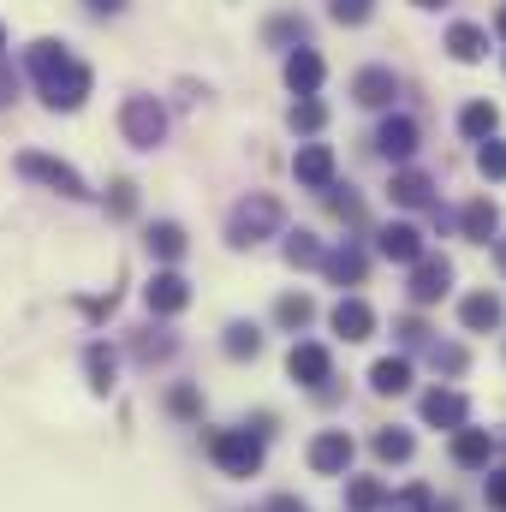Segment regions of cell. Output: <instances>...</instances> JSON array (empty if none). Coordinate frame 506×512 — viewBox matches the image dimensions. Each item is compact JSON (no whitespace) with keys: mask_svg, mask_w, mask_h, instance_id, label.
<instances>
[{"mask_svg":"<svg viewBox=\"0 0 506 512\" xmlns=\"http://www.w3.org/2000/svg\"><path fill=\"white\" fill-rule=\"evenodd\" d=\"M24 66H30V78H36V90H42V102L54 108V114H72V108H84V96H90V66L84 60H72L60 42H30V54H24Z\"/></svg>","mask_w":506,"mask_h":512,"instance_id":"6da1fadb","label":"cell"},{"mask_svg":"<svg viewBox=\"0 0 506 512\" xmlns=\"http://www.w3.org/2000/svg\"><path fill=\"white\" fill-rule=\"evenodd\" d=\"M209 459L227 477H256L262 471V435H251V429H221V435H209Z\"/></svg>","mask_w":506,"mask_h":512,"instance_id":"7a4b0ae2","label":"cell"},{"mask_svg":"<svg viewBox=\"0 0 506 512\" xmlns=\"http://www.w3.org/2000/svg\"><path fill=\"white\" fill-rule=\"evenodd\" d=\"M18 173L24 179H36V185H48V191H60V197H90V185H84V173L78 167H66V161H54V155H42V149H24L18 155Z\"/></svg>","mask_w":506,"mask_h":512,"instance_id":"3957f363","label":"cell"},{"mask_svg":"<svg viewBox=\"0 0 506 512\" xmlns=\"http://www.w3.org/2000/svg\"><path fill=\"white\" fill-rule=\"evenodd\" d=\"M274 227H280V203H274V197H245V203L233 209V221H227V239L245 251V245H262Z\"/></svg>","mask_w":506,"mask_h":512,"instance_id":"277c9868","label":"cell"},{"mask_svg":"<svg viewBox=\"0 0 506 512\" xmlns=\"http://www.w3.org/2000/svg\"><path fill=\"white\" fill-rule=\"evenodd\" d=\"M120 131H126L131 149H155V143L167 137V114H161V102H155V96H126V108H120Z\"/></svg>","mask_w":506,"mask_h":512,"instance_id":"5b68a950","label":"cell"},{"mask_svg":"<svg viewBox=\"0 0 506 512\" xmlns=\"http://www.w3.org/2000/svg\"><path fill=\"white\" fill-rule=\"evenodd\" d=\"M352 435L346 429H322L316 441H310V471L316 477H340V471H352Z\"/></svg>","mask_w":506,"mask_h":512,"instance_id":"8992f818","label":"cell"},{"mask_svg":"<svg viewBox=\"0 0 506 512\" xmlns=\"http://www.w3.org/2000/svg\"><path fill=\"white\" fill-rule=\"evenodd\" d=\"M447 286H453V262H441V256L411 262V304H435V298H447Z\"/></svg>","mask_w":506,"mask_h":512,"instance_id":"52a82bcc","label":"cell"},{"mask_svg":"<svg viewBox=\"0 0 506 512\" xmlns=\"http://www.w3.org/2000/svg\"><path fill=\"white\" fill-rule=\"evenodd\" d=\"M286 370H292V382L322 387L328 376H334V358H328V346H316V340H298V346L286 352Z\"/></svg>","mask_w":506,"mask_h":512,"instance_id":"ba28073f","label":"cell"},{"mask_svg":"<svg viewBox=\"0 0 506 512\" xmlns=\"http://www.w3.org/2000/svg\"><path fill=\"white\" fill-rule=\"evenodd\" d=\"M292 173H298V185L328 191V185H334V149H328V143H304V149L292 155Z\"/></svg>","mask_w":506,"mask_h":512,"instance_id":"9c48e42d","label":"cell"},{"mask_svg":"<svg viewBox=\"0 0 506 512\" xmlns=\"http://www.w3.org/2000/svg\"><path fill=\"white\" fill-rule=\"evenodd\" d=\"M143 298H149V310H155V316H179V310L191 304V286H185V274L161 268V274L143 286Z\"/></svg>","mask_w":506,"mask_h":512,"instance_id":"30bf717a","label":"cell"},{"mask_svg":"<svg viewBox=\"0 0 506 512\" xmlns=\"http://www.w3.org/2000/svg\"><path fill=\"white\" fill-rule=\"evenodd\" d=\"M465 417H471L465 393H453V387L423 393V423H435V429H465Z\"/></svg>","mask_w":506,"mask_h":512,"instance_id":"8fae6325","label":"cell"},{"mask_svg":"<svg viewBox=\"0 0 506 512\" xmlns=\"http://www.w3.org/2000/svg\"><path fill=\"white\" fill-rule=\"evenodd\" d=\"M489 459H495V435L489 429H453V465L483 471Z\"/></svg>","mask_w":506,"mask_h":512,"instance_id":"7c38bea8","label":"cell"},{"mask_svg":"<svg viewBox=\"0 0 506 512\" xmlns=\"http://www.w3.org/2000/svg\"><path fill=\"white\" fill-rule=\"evenodd\" d=\"M334 334H346V340H370V334H376V310H370L364 298H340V304H334Z\"/></svg>","mask_w":506,"mask_h":512,"instance_id":"4fadbf2b","label":"cell"},{"mask_svg":"<svg viewBox=\"0 0 506 512\" xmlns=\"http://www.w3.org/2000/svg\"><path fill=\"white\" fill-rule=\"evenodd\" d=\"M501 298H495V292H471V298H465V304H459V322H465V328H471V334H495V328H501Z\"/></svg>","mask_w":506,"mask_h":512,"instance_id":"5bb4252c","label":"cell"},{"mask_svg":"<svg viewBox=\"0 0 506 512\" xmlns=\"http://www.w3.org/2000/svg\"><path fill=\"white\" fill-rule=\"evenodd\" d=\"M376 149L387 155V161H411V149H417V120H405V114H393V120L381 126Z\"/></svg>","mask_w":506,"mask_h":512,"instance_id":"9a60e30c","label":"cell"},{"mask_svg":"<svg viewBox=\"0 0 506 512\" xmlns=\"http://www.w3.org/2000/svg\"><path fill=\"white\" fill-rule=\"evenodd\" d=\"M376 251L387 256V262H417V256H423V233L399 221V227H387V233L376 239Z\"/></svg>","mask_w":506,"mask_h":512,"instance_id":"2e32d148","label":"cell"},{"mask_svg":"<svg viewBox=\"0 0 506 512\" xmlns=\"http://www.w3.org/2000/svg\"><path fill=\"white\" fill-rule=\"evenodd\" d=\"M447 54H453L459 66H477V60L489 54V36H483L477 24H453V30H447Z\"/></svg>","mask_w":506,"mask_h":512,"instance_id":"e0dca14e","label":"cell"},{"mask_svg":"<svg viewBox=\"0 0 506 512\" xmlns=\"http://www.w3.org/2000/svg\"><path fill=\"white\" fill-rule=\"evenodd\" d=\"M352 96H358L364 108H387V102L399 96V84H393V72H381V66H370V72H358V84H352Z\"/></svg>","mask_w":506,"mask_h":512,"instance_id":"ac0fdd59","label":"cell"},{"mask_svg":"<svg viewBox=\"0 0 506 512\" xmlns=\"http://www.w3.org/2000/svg\"><path fill=\"white\" fill-rule=\"evenodd\" d=\"M286 84H292L298 96H316V84H322V54H310V48H298V54L286 60Z\"/></svg>","mask_w":506,"mask_h":512,"instance_id":"d6986e66","label":"cell"},{"mask_svg":"<svg viewBox=\"0 0 506 512\" xmlns=\"http://www.w3.org/2000/svg\"><path fill=\"white\" fill-rule=\"evenodd\" d=\"M459 227H465V239H477V245H489L495 239V227H501V209L495 203H465V215H459Z\"/></svg>","mask_w":506,"mask_h":512,"instance_id":"ffe728a7","label":"cell"},{"mask_svg":"<svg viewBox=\"0 0 506 512\" xmlns=\"http://www.w3.org/2000/svg\"><path fill=\"white\" fill-rule=\"evenodd\" d=\"M149 251L161 256V262H179L185 256V227L179 221H155L149 227Z\"/></svg>","mask_w":506,"mask_h":512,"instance_id":"44dd1931","label":"cell"},{"mask_svg":"<svg viewBox=\"0 0 506 512\" xmlns=\"http://www.w3.org/2000/svg\"><path fill=\"white\" fill-rule=\"evenodd\" d=\"M370 387L376 393H405L411 387V358H381L376 370H370Z\"/></svg>","mask_w":506,"mask_h":512,"instance_id":"7402d4cb","label":"cell"},{"mask_svg":"<svg viewBox=\"0 0 506 512\" xmlns=\"http://www.w3.org/2000/svg\"><path fill=\"white\" fill-rule=\"evenodd\" d=\"M429 191H435V185H429L423 173H393V185H387V197H393V203H405V209H423V203H429Z\"/></svg>","mask_w":506,"mask_h":512,"instance_id":"603a6c76","label":"cell"},{"mask_svg":"<svg viewBox=\"0 0 506 512\" xmlns=\"http://www.w3.org/2000/svg\"><path fill=\"white\" fill-rule=\"evenodd\" d=\"M495 126H501V108H495V102H471V108L459 114V131H465V137H477V143H483V137H495Z\"/></svg>","mask_w":506,"mask_h":512,"instance_id":"cb8c5ba5","label":"cell"},{"mask_svg":"<svg viewBox=\"0 0 506 512\" xmlns=\"http://www.w3.org/2000/svg\"><path fill=\"white\" fill-rule=\"evenodd\" d=\"M322 268H328V280H340V286H358L364 280V251H334V256H322Z\"/></svg>","mask_w":506,"mask_h":512,"instance_id":"d4e9b609","label":"cell"},{"mask_svg":"<svg viewBox=\"0 0 506 512\" xmlns=\"http://www.w3.org/2000/svg\"><path fill=\"white\" fill-rule=\"evenodd\" d=\"M310 316H316V304H310L304 292H286V298L274 304V322H280V328H304Z\"/></svg>","mask_w":506,"mask_h":512,"instance_id":"484cf974","label":"cell"},{"mask_svg":"<svg viewBox=\"0 0 506 512\" xmlns=\"http://www.w3.org/2000/svg\"><path fill=\"white\" fill-rule=\"evenodd\" d=\"M381 507H387V512H435V495H429L423 483H411V489H399V495H387Z\"/></svg>","mask_w":506,"mask_h":512,"instance_id":"4316f807","label":"cell"},{"mask_svg":"<svg viewBox=\"0 0 506 512\" xmlns=\"http://www.w3.org/2000/svg\"><path fill=\"white\" fill-rule=\"evenodd\" d=\"M376 459L405 465V459H411V435H405V429H381V435H376Z\"/></svg>","mask_w":506,"mask_h":512,"instance_id":"83f0119b","label":"cell"},{"mask_svg":"<svg viewBox=\"0 0 506 512\" xmlns=\"http://www.w3.org/2000/svg\"><path fill=\"white\" fill-rule=\"evenodd\" d=\"M256 352H262V334L251 322H233L227 328V358H256Z\"/></svg>","mask_w":506,"mask_h":512,"instance_id":"f1b7e54d","label":"cell"},{"mask_svg":"<svg viewBox=\"0 0 506 512\" xmlns=\"http://www.w3.org/2000/svg\"><path fill=\"white\" fill-rule=\"evenodd\" d=\"M381 501H387V495H381V483H376V477H358V483L346 489V507H352V512H376Z\"/></svg>","mask_w":506,"mask_h":512,"instance_id":"f546056e","label":"cell"},{"mask_svg":"<svg viewBox=\"0 0 506 512\" xmlns=\"http://www.w3.org/2000/svg\"><path fill=\"white\" fill-rule=\"evenodd\" d=\"M477 167H483V179H506V143H501V137H483Z\"/></svg>","mask_w":506,"mask_h":512,"instance_id":"4dcf8cb0","label":"cell"},{"mask_svg":"<svg viewBox=\"0 0 506 512\" xmlns=\"http://www.w3.org/2000/svg\"><path fill=\"white\" fill-rule=\"evenodd\" d=\"M90 387H96V393L114 387V352H108V346H90Z\"/></svg>","mask_w":506,"mask_h":512,"instance_id":"1f68e13d","label":"cell"},{"mask_svg":"<svg viewBox=\"0 0 506 512\" xmlns=\"http://www.w3.org/2000/svg\"><path fill=\"white\" fill-rule=\"evenodd\" d=\"M328 120V108L316 102V96H304V102H292V131H322Z\"/></svg>","mask_w":506,"mask_h":512,"instance_id":"d6a6232c","label":"cell"},{"mask_svg":"<svg viewBox=\"0 0 506 512\" xmlns=\"http://www.w3.org/2000/svg\"><path fill=\"white\" fill-rule=\"evenodd\" d=\"M286 262H292V268H316V262H322V245H316L310 233H298V239H286Z\"/></svg>","mask_w":506,"mask_h":512,"instance_id":"836d02e7","label":"cell"},{"mask_svg":"<svg viewBox=\"0 0 506 512\" xmlns=\"http://www.w3.org/2000/svg\"><path fill=\"white\" fill-rule=\"evenodd\" d=\"M328 12H334L340 24H364V18L376 12V0H328Z\"/></svg>","mask_w":506,"mask_h":512,"instance_id":"e575fe53","label":"cell"},{"mask_svg":"<svg viewBox=\"0 0 506 512\" xmlns=\"http://www.w3.org/2000/svg\"><path fill=\"white\" fill-rule=\"evenodd\" d=\"M137 209V185L131 179H114V215H131Z\"/></svg>","mask_w":506,"mask_h":512,"instance_id":"d590c367","label":"cell"},{"mask_svg":"<svg viewBox=\"0 0 506 512\" xmlns=\"http://www.w3.org/2000/svg\"><path fill=\"white\" fill-rule=\"evenodd\" d=\"M435 364H441V370H465V352H459V346H435Z\"/></svg>","mask_w":506,"mask_h":512,"instance_id":"8d00e7d4","label":"cell"},{"mask_svg":"<svg viewBox=\"0 0 506 512\" xmlns=\"http://www.w3.org/2000/svg\"><path fill=\"white\" fill-rule=\"evenodd\" d=\"M489 507L506 512V471H495V477H489Z\"/></svg>","mask_w":506,"mask_h":512,"instance_id":"74e56055","label":"cell"},{"mask_svg":"<svg viewBox=\"0 0 506 512\" xmlns=\"http://www.w3.org/2000/svg\"><path fill=\"white\" fill-rule=\"evenodd\" d=\"M173 411H179V417H197V393H191V387H179V393H173Z\"/></svg>","mask_w":506,"mask_h":512,"instance_id":"f35d334b","label":"cell"},{"mask_svg":"<svg viewBox=\"0 0 506 512\" xmlns=\"http://www.w3.org/2000/svg\"><path fill=\"white\" fill-rule=\"evenodd\" d=\"M262 512H310V507H304L298 495H274V501H268V507H262Z\"/></svg>","mask_w":506,"mask_h":512,"instance_id":"ab89813d","label":"cell"},{"mask_svg":"<svg viewBox=\"0 0 506 512\" xmlns=\"http://www.w3.org/2000/svg\"><path fill=\"white\" fill-rule=\"evenodd\" d=\"M90 12H126V0H84Z\"/></svg>","mask_w":506,"mask_h":512,"instance_id":"60d3db41","label":"cell"},{"mask_svg":"<svg viewBox=\"0 0 506 512\" xmlns=\"http://www.w3.org/2000/svg\"><path fill=\"white\" fill-rule=\"evenodd\" d=\"M12 90H18V84H12V78H6V72H0V108H6V102H12Z\"/></svg>","mask_w":506,"mask_h":512,"instance_id":"b9f144b4","label":"cell"},{"mask_svg":"<svg viewBox=\"0 0 506 512\" xmlns=\"http://www.w3.org/2000/svg\"><path fill=\"white\" fill-rule=\"evenodd\" d=\"M495 256H501V268H506V239H501V251H495Z\"/></svg>","mask_w":506,"mask_h":512,"instance_id":"7bdbcfd3","label":"cell"},{"mask_svg":"<svg viewBox=\"0 0 506 512\" xmlns=\"http://www.w3.org/2000/svg\"><path fill=\"white\" fill-rule=\"evenodd\" d=\"M417 6H441V0H417Z\"/></svg>","mask_w":506,"mask_h":512,"instance_id":"ee69618b","label":"cell"},{"mask_svg":"<svg viewBox=\"0 0 506 512\" xmlns=\"http://www.w3.org/2000/svg\"><path fill=\"white\" fill-rule=\"evenodd\" d=\"M0 48H6V24H0Z\"/></svg>","mask_w":506,"mask_h":512,"instance_id":"f6af8a7d","label":"cell"},{"mask_svg":"<svg viewBox=\"0 0 506 512\" xmlns=\"http://www.w3.org/2000/svg\"><path fill=\"white\" fill-rule=\"evenodd\" d=\"M501 30H506V6H501Z\"/></svg>","mask_w":506,"mask_h":512,"instance_id":"bcb514c9","label":"cell"}]
</instances>
